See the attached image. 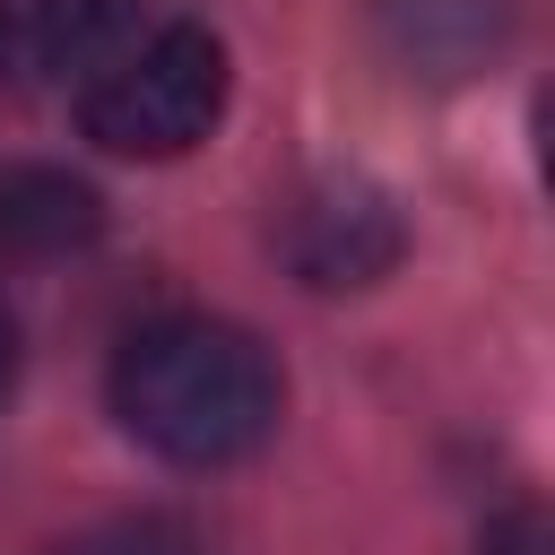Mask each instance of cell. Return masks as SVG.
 <instances>
[{
    "label": "cell",
    "instance_id": "obj_1",
    "mask_svg": "<svg viewBox=\"0 0 555 555\" xmlns=\"http://www.w3.org/2000/svg\"><path fill=\"white\" fill-rule=\"evenodd\" d=\"M104 390H113L121 434L147 442L173 468H234V460H251L278 434V408H286L278 356L251 330L208 321V312H173V321L130 330Z\"/></svg>",
    "mask_w": 555,
    "mask_h": 555
},
{
    "label": "cell",
    "instance_id": "obj_2",
    "mask_svg": "<svg viewBox=\"0 0 555 555\" xmlns=\"http://www.w3.org/2000/svg\"><path fill=\"white\" fill-rule=\"evenodd\" d=\"M225 43L199 26V17H173L156 26L147 43L113 52L87 95H78V130L104 147V156H139V165H165V156H191L217 113H225Z\"/></svg>",
    "mask_w": 555,
    "mask_h": 555
},
{
    "label": "cell",
    "instance_id": "obj_3",
    "mask_svg": "<svg viewBox=\"0 0 555 555\" xmlns=\"http://www.w3.org/2000/svg\"><path fill=\"white\" fill-rule=\"evenodd\" d=\"M278 251H286V269H295L312 295H356V286H382V278L399 269L408 217H399V199H390L382 182H364V173H321V182L286 208Z\"/></svg>",
    "mask_w": 555,
    "mask_h": 555
},
{
    "label": "cell",
    "instance_id": "obj_4",
    "mask_svg": "<svg viewBox=\"0 0 555 555\" xmlns=\"http://www.w3.org/2000/svg\"><path fill=\"white\" fill-rule=\"evenodd\" d=\"M373 35L408 78L460 87L512 43V9L503 0H373Z\"/></svg>",
    "mask_w": 555,
    "mask_h": 555
},
{
    "label": "cell",
    "instance_id": "obj_5",
    "mask_svg": "<svg viewBox=\"0 0 555 555\" xmlns=\"http://www.w3.org/2000/svg\"><path fill=\"white\" fill-rule=\"evenodd\" d=\"M95 234H104L95 182H78L69 165H0V260H17V269L69 260Z\"/></svg>",
    "mask_w": 555,
    "mask_h": 555
},
{
    "label": "cell",
    "instance_id": "obj_6",
    "mask_svg": "<svg viewBox=\"0 0 555 555\" xmlns=\"http://www.w3.org/2000/svg\"><path fill=\"white\" fill-rule=\"evenodd\" d=\"M113 26L121 0H0V78L35 87L61 69H104Z\"/></svg>",
    "mask_w": 555,
    "mask_h": 555
},
{
    "label": "cell",
    "instance_id": "obj_7",
    "mask_svg": "<svg viewBox=\"0 0 555 555\" xmlns=\"http://www.w3.org/2000/svg\"><path fill=\"white\" fill-rule=\"evenodd\" d=\"M43 555H199V538H191L182 520L139 512V520H95V529H78V538H52Z\"/></svg>",
    "mask_w": 555,
    "mask_h": 555
},
{
    "label": "cell",
    "instance_id": "obj_8",
    "mask_svg": "<svg viewBox=\"0 0 555 555\" xmlns=\"http://www.w3.org/2000/svg\"><path fill=\"white\" fill-rule=\"evenodd\" d=\"M477 555H555V520H546V503H503L486 529H477Z\"/></svg>",
    "mask_w": 555,
    "mask_h": 555
},
{
    "label": "cell",
    "instance_id": "obj_9",
    "mask_svg": "<svg viewBox=\"0 0 555 555\" xmlns=\"http://www.w3.org/2000/svg\"><path fill=\"white\" fill-rule=\"evenodd\" d=\"M17 390V312L0 304V399Z\"/></svg>",
    "mask_w": 555,
    "mask_h": 555
}]
</instances>
